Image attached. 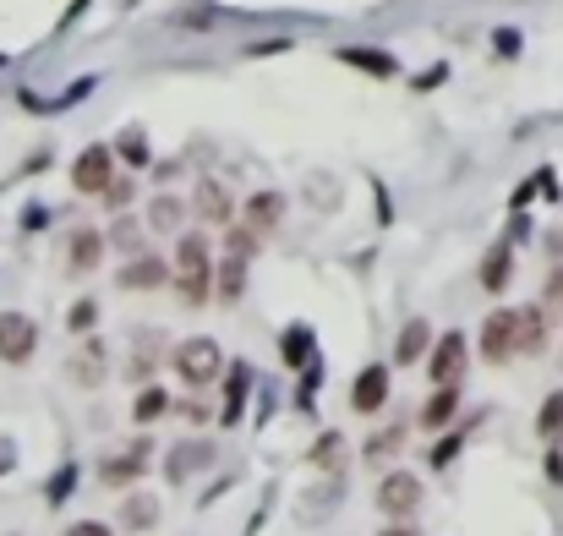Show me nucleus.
<instances>
[{
    "label": "nucleus",
    "instance_id": "nucleus-1",
    "mask_svg": "<svg viewBox=\"0 0 563 536\" xmlns=\"http://www.w3.org/2000/svg\"><path fill=\"white\" fill-rule=\"evenodd\" d=\"M175 372H181L186 389H203V383H214L219 372H225V351H219V340H181L175 345Z\"/></svg>",
    "mask_w": 563,
    "mask_h": 536
},
{
    "label": "nucleus",
    "instance_id": "nucleus-2",
    "mask_svg": "<svg viewBox=\"0 0 563 536\" xmlns=\"http://www.w3.org/2000/svg\"><path fill=\"white\" fill-rule=\"evenodd\" d=\"M33 351H39V323L28 312H0V361L22 367V361H33Z\"/></svg>",
    "mask_w": 563,
    "mask_h": 536
},
{
    "label": "nucleus",
    "instance_id": "nucleus-3",
    "mask_svg": "<svg viewBox=\"0 0 563 536\" xmlns=\"http://www.w3.org/2000/svg\"><path fill=\"white\" fill-rule=\"evenodd\" d=\"M378 509L389 520H410L421 509V476H410V471H389L378 482Z\"/></svg>",
    "mask_w": 563,
    "mask_h": 536
},
{
    "label": "nucleus",
    "instance_id": "nucleus-4",
    "mask_svg": "<svg viewBox=\"0 0 563 536\" xmlns=\"http://www.w3.org/2000/svg\"><path fill=\"white\" fill-rule=\"evenodd\" d=\"M482 356L492 367H503L509 356H520V329H514V307H498L482 323Z\"/></svg>",
    "mask_w": 563,
    "mask_h": 536
},
{
    "label": "nucleus",
    "instance_id": "nucleus-5",
    "mask_svg": "<svg viewBox=\"0 0 563 536\" xmlns=\"http://www.w3.org/2000/svg\"><path fill=\"white\" fill-rule=\"evenodd\" d=\"M465 372V334H443L438 345H432V361H427V378L438 383V389H454Z\"/></svg>",
    "mask_w": 563,
    "mask_h": 536
},
{
    "label": "nucleus",
    "instance_id": "nucleus-6",
    "mask_svg": "<svg viewBox=\"0 0 563 536\" xmlns=\"http://www.w3.org/2000/svg\"><path fill=\"white\" fill-rule=\"evenodd\" d=\"M115 181V154L110 148H88V154L72 165V186L77 192H104Z\"/></svg>",
    "mask_w": 563,
    "mask_h": 536
},
{
    "label": "nucleus",
    "instance_id": "nucleus-7",
    "mask_svg": "<svg viewBox=\"0 0 563 536\" xmlns=\"http://www.w3.org/2000/svg\"><path fill=\"white\" fill-rule=\"evenodd\" d=\"M350 405H356L361 416H378L383 405H389V372L383 367H361L356 389H350Z\"/></svg>",
    "mask_w": 563,
    "mask_h": 536
},
{
    "label": "nucleus",
    "instance_id": "nucleus-8",
    "mask_svg": "<svg viewBox=\"0 0 563 536\" xmlns=\"http://www.w3.org/2000/svg\"><path fill=\"white\" fill-rule=\"evenodd\" d=\"M66 372H72V383H82V389H99L104 372H110V356H104L99 340H88L72 361H66Z\"/></svg>",
    "mask_w": 563,
    "mask_h": 536
},
{
    "label": "nucleus",
    "instance_id": "nucleus-9",
    "mask_svg": "<svg viewBox=\"0 0 563 536\" xmlns=\"http://www.w3.org/2000/svg\"><path fill=\"white\" fill-rule=\"evenodd\" d=\"M208 460H214V444H208V438H203V444H197V438H192V444H175L170 449V465H164V476H170V482H186V476L203 471Z\"/></svg>",
    "mask_w": 563,
    "mask_h": 536
},
{
    "label": "nucleus",
    "instance_id": "nucleus-10",
    "mask_svg": "<svg viewBox=\"0 0 563 536\" xmlns=\"http://www.w3.org/2000/svg\"><path fill=\"white\" fill-rule=\"evenodd\" d=\"M104 258V236L99 230H72V247H66V268L72 274H93Z\"/></svg>",
    "mask_w": 563,
    "mask_h": 536
},
{
    "label": "nucleus",
    "instance_id": "nucleus-11",
    "mask_svg": "<svg viewBox=\"0 0 563 536\" xmlns=\"http://www.w3.org/2000/svg\"><path fill=\"white\" fill-rule=\"evenodd\" d=\"M175 268H181V279H203V274H214V263H208V241L197 236V230L175 241Z\"/></svg>",
    "mask_w": 563,
    "mask_h": 536
},
{
    "label": "nucleus",
    "instance_id": "nucleus-12",
    "mask_svg": "<svg viewBox=\"0 0 563 536\" xmlns=\"http://www.w3.org/2000/svg\"><path fill=\"white\" fill-rule=\"evenodd\" d=\"M143 471H148V444H137L132 454H121V460H104V465H99L104 487H132Z\"/></svg>",
    "mask_w": 563,
    "mask_h": 536
},
{
    "label": "nucleus",
    "instance_id": "nucleus-13",
    "mask_svg": "<svg viewBox=\"0 0 563 536\" xmlns=\"http://www.w3.org/2000/svg\"><path fill=\"white\" fill-rule=\"evenodd\" d=\"M509 274H514V247H509V241H492L487 258H482V290L498 296V290L509 285Z\"/></svg>",
    "mask_w": 563,
    "mask_h": 536
},
{
    "label": "nucleus",
    "instance_id": "nucleus-14",
    "mask_svg": "<svg viewBox=\"0 0 563 536\" xmlns=\"http://www.w3.org/2000/svg\"><path fill=\"white\" fill-rule=\"evenodd\" d=\"M164 279H170V268H164L159 258H132L121 268V279H115V285L121 290H159Z\"/></svg>",
    "mask_w": 563,
    "mask_h": 536
},
{
    "label": "nucleus",
    "instance_id": "nucleus-15",
    "mask_svg": "<svg viewBox=\"0 0 563 536\" xmlns=\"http://www.w3.org/2000/svg\"><path fill=\"white\" fill-rule=\"evenodd\" d=\"M192 208H197L203 225H225V219H230V192L219 181H203V186H197V197H192Z\"/></svg>",
    "mask_w": 563,
    "mask_h": 536
},
{
    "label": "nucleus",
    "instance_id": "nucleus-16",
    "mask_svg": "<svg viewBox=\"0 0 563 536\" xmlns=\"http://www.w3.org/2000/svg\"><path fill=\"white\" fill-rule=\"evenodd\" d=\"M427 351H432V323H427V318H410L405 329H400V345H394V356H400L405 367H416Z\"/></svg>",
    "mask_w": 563,
    "mask_h": 536
},
{
    "label": "nucleus",
    "instance_id": "nucleus-17",
    "mask_svg": "<svg viewBox=\"0 0 563 536\" xmlns=\"http://www.w3.org/2000/svg\"><path fill=\"white\" fill-rule=\"evenodd\" d=\"M279 214H285V197H279V192L246 197V230H257V236H263L268 225H279Z\"/></svg>",
    "mask_w": 563,
    "mask_h": 536
},
{
    "label": "nucleus",
    "instance_id": "nucleus-18",
    "mask_svg": "<svg viewBox=\"0 0 563 536\" xmlns=\"http://www.w3.org/2000/svg\"><path fill=\"white\" fill-rule=\"evenodd\" d=\"M454 411H460V389H438L427 405H421V427H427V433H438V427L454 422Z\"/></svg>",
    "mask_w": 563,
    "mask_h": 536
},
{
    "label": "nucleus",
    "instance_id": "nucleus-19",
    "mask_svg": "<svg viewBox=\"0 0 563 536\" xmlns=\"http://www.w3.org/2000/svg\"><path fill=\"white\" fill-rule=\"evenodd\" d=\"M514 329H520V351H542V345H547L542 307H520V312H514Z\"/></svg>",
    "mask_w": 563,
    "mask_h": 536
},
{
    "label": "nucleus",
    "instance_id": "nucleus-20",
    "mask_svg": "<svg viewBox=\"0 0 563 536\" xmlns=\"http://www.w3.org/2000/svg\"><path fill=\"white\" fill-rule=\"evenodd\" d=\"M339 61L367 77H394V55H383V50H339Z\"/></svg>",
    "mask_w": 563,
    "mask_h": 536
},
{
    "label": "nucleus",
    "instance_id": "nucleus-21",
    "mask_svg": "<svg viewBox=\"0 0 563 536\" xmlns=\"http://www.w3.org/2000/svg\"><path fill=\"white\" fill-rule=\"evenodd\" d=\"M241 296H246V263L225 258L219 263V301H241Z\"/></svg>",
    "mask_w": 563,
    "mask_h": 536
},
{
    "label": "nucleus",
    "instance_id": "nucleus-22",
    "mask_svg": "<svg viewBox=\"0 0 563 536\" xmlns=\"http://www.w3.org/2000/svg\"><path fill=\"white\" fill-rule=\"evenodd\" d=\"M400 449H405V427H383V433L367 438V460H372V465H378V460H394Z\"/></svg>",
    "mask_w": 563,
    "mask_h": 536
},
{
    "label": "nucleus",
    "instance_id": "nucleus-23",
    "mask_svg": "<svg viewBox=\"0 0 563 536\" xmlns=\"http://www.w3.org/2000/svg\"><path fill=\"white\" fill-rule=\"evenodd\" d=\"M121 520H126V526H132V531H143V526H154V520H159V504H154V498H148V493H137V498H126Z\"/></svg>",
    "mask_w": 563,
    "mask_h": 536
},
{
    "label": "nucleus",
    "instance_id": "nucleus-24",
    "mask_svg": "<svg viewBox=\"0 0 563 536\" xmlns=\"http://www.w3.org/2000/svg\"><path fill=\"white\" fill-rule=\"evenodd\" d=\"M246 383H252V367H230V394H225V422H241V400Z\"/></svg>",
    "mask_w": 563,
    "mask_h": 536
},
{
    "label": "nucleus",
    "instance_id": "nucleus-25",
    "mask_svg": "<svg viewBox=\"0 0 563 536\" xmlns=\"http://www.w3.org/2000/svg\"><path fill=\"white\" fill-rule=\"evenodd\" d=\"M164 411H170V394H164V389H143V394H137V405H132L137 422H159Z\"/></svg>",
    "mask_w": 563,
    "mask_h": 536
},
{
    "label": "nucleus",
    "instance_id": "nucleus-26",
    "mask_svg": "<svg viewBox=\"0 0 563 536\" xmlns=\"http://www.w3.org/2000/svg\"><path fill=\"white\" fill-rule=\"evenodd\" d=\"M110 241L121 252H132V258H143V230H137V219H115L110 225Z\"/></svg>",
    "mask_w": 563,
    "mask_h": 536
},
{
    "label": "nucleus",
    "instance_id": "nucleus-27",
    "mask_svg": "<svg viewBox=\"0 0 563 536\" xmlns=\"http://www.w3.org/2000/svg\"><path fill=\"white\" fill-rule=\"evenodd\" d=\"M536 433H542V438H558V433H563V389L547 394L542 416H536Z\"/></svg>",
    "mask_w": 563,
    "mask_h": 536
},
{
    "label": "nucleus",
    "instance_id": "nucleus-28",
    "mask_svg": "<svg viewBox=\"0 0 563 536\" xmlns=\"http://www.w3.org/2000/svg\"><path fill=\"white\" fill-rule=\"evenodd\" d=\"M542 318H563V263L553 268V274H547V290H542Z\"/></svg>",
    "mask_w": 563,
    "mask_h": 536
},
{
    "label": "nucleus",
    "instance_id": "nucleus-29",
    "mask_svg": "<svg viewBox=\"0 0 563 536\" xmlns=\"http://www.w3.org/2000/svg\"><path fill=\"white\" fill-rule=\"evenodd\" d=\"M279 351H285L290 367H301V361H307V351H312V329H290L285 340H279Z\"/></svg>",
    "mask_w": 563,
    "mask_h": 536
},
{
    "label": "nucleus",
    "instance_id": "nucleus-30",
    "mask_svg": "<svg viewBox=\"0 0 563 536\" xmlns=\"http://www.w3.org/2000/svg\"><path fill=\"white\" fill-rule=\"evenodd\" d=\"M225 247H230V258L252 263V252H257V247H263V241H257V230H246V225H236V230H230V241H225Z\"/></svg>",
    "mask_w": 563,
    "mask_h": 536
},
{
    "label": "nucleus",
    "instance_id": "nucleus-31",
    "mask_svg": "<svg viewBox=\"0 0 563 536\" xmlns=\"http://www.w3.org/2000/svg\"><path fill=\"white\" fill-rule=\"evenodd\" d=\"M208 285H214V274H203V279H175V290H181V301H186V307H203V301L214 296Z\"/></svg>",
    "mask_w": 563,
    "mask_h": 536
},
{
    "label": "nucleus",
    "instance_id": "nucleus-32",
    "mask_svg": "<svg viewBox=\"0 0 563 536\" xmlns=\"http://www.w3.org/2000/svg\"><path fill=\"white\" fill-rule=\"evenodd\" d=\"M148 219H154L159 230H175V225H181V203H175V197H154V208H148Z\"/></svg>",
    "mask_w": 563,
    "mask_h": 536
},
{
    "label": "nucleus",
    "instance_id": "nucleus-33",
    "mask_svg": "<svg viewBox=\"0 0 563 536\" xmlns=\"http://www.w3.org/2000/svg\"><path fill=\"white\" fill-rule=\"evenodd\" d=\"M339 444H345L339 433H323L318 449H312V465H323V471H328V465H339Z\"/></svg>",
    "mask_w": 563,
    "mask_h": 536
},
{
    "label": "nucleus",
    "instance_id": "nucleus-34",
    "mask_svg": "<svg viewBox=\"0 0 563 536\" xmlns=\"http://www.w3.org/2000/svg\"><path fill=\"white\" fill-rule=\"evenodd\" d=\"M93 318H99V307H93V301H77V307L66 312V329H72V334H88Z\"/></svg>",
    "mask_w": 563,
    "mask_h": 536
},
{
    "label": "nucleus",
    "instance_id": "nucleus-35",
    "mask_svg": "<svg viewBox=\"0 0 563 536\" xmlns=\"http://www.w3.org/2000/svg\"><path fill=\"white\" fill-rule=\"evenodd\" d=\"M121 159H126V165H148V148H143V132H126V137H121Z\"/></svg>",
    "mask_w": 563,
    "mask_h": 536
},
{
    "label": "nucleus",
    "instance_id": "nucleus-36",
    "mask_svg": "<svg viewBox=\"0 0 563 536\" xmlns=\"http://www.w3.org/2000/svg\"><path fill=\"white\" fill-rule=\"evenodd\" d=\"M104 203L126 208V203H132V181H110V186H104Z\"/></svg>",
    "mask_w": 563,
    "mask_h": 536
},
{
    "label": "nucleus",
    "instance_id": "nucleus-37",
    "mask_svg": "<svg viewBox=\"0 0 563 536\" xmlns=\"http://www.w3.org/2000/svg\"><path fill=\"white\" fill-rule=\"evenodd\" d=\"M61 536H110V526H104V520H77V526H66Z\"/></svg>",
    "mask_w": 563,
    "mask_h": 536
},
{
    "label": "nucleus",
    "instance_id": "nucleus-38",
    "mask_svg": "<svg viewBox=\"0 0 563 536\" xmlns=\"http://www.w3.org/2000/svg\"><path fill=\"white\" fill-rule=\"evenodd\" d=\"M383 536H416V531H410V526H394V531H383Z\"/></svg>",
    "mask_w": 563,
    "mask_h": 536
}]
</instances>
